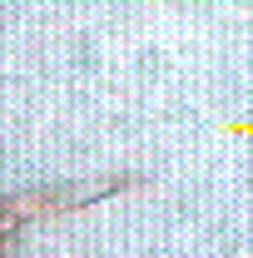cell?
<instances>
[{"mask_svg":"<svg viewBox=\"0 0 253 258\" xmlns=\"http://www.w3.org/2000/svg\"><path fill=\"white\" fill-rule=\"evenodd\" d=\"M119 184H99V189H35V194H15V199H0V243L25 224V219H40V214H60V209H75V204H90V199H104Z\"/></svg>","mask_w":253,"mask_h":258,"instance_id":"cell-1","label":"cell"}]
</instances>
